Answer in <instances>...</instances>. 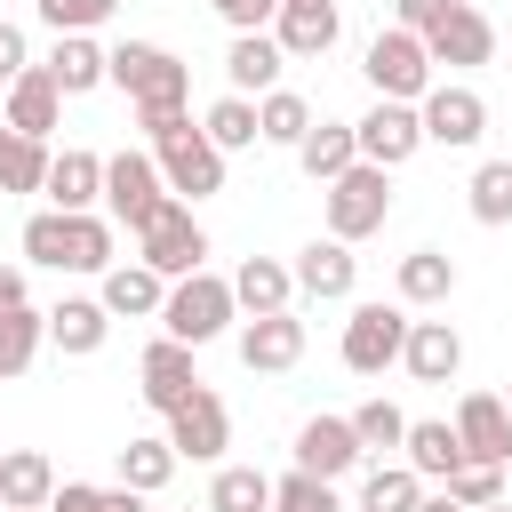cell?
I'll list each match as a JSON object with an SVG mask.
<instances>
[{
  "mask_svg": "<svg viewBox=\"0 0 512 512\" xmlns=\"http://www.w3.org/2000/svg\"><path fill=\"white\" fill-rule=\"evenodd\" d=\"M416 504H424V480L408 464H376L360 480V496H352V512H416Z\"/></svg>",
  "mask_w": 512,
  "mask_h": 512,
  "instance_id": "obj_38",
  "label": "cell"
},
{
  "mask_svg": "<svg viewBox=\"0 0 512 512\" xmlns=\"http://www.w3.org/2000/svg\"><path fill=\"white\" fill-rule=\"evenodd\" d=\"M40 72L56 80V96H88V88H104V48H96V32H64V40L48 48Z\"/></svg>",
  "mask_w": 512,
  "mask_h": 512,
  "instance_id": "obj_28",
  "label": "cell"
},
{
  "mask_svg": "<svg viewBox=\"0 0 512 512\" xmlns=\"http://www.w3.org/2000/svg\"><path fill=\"white\" fill-rule=\"evenodd\" d=\"M360 72H368V88H376L384 104H424V88H432V56H424V40L400 32V24H384V32L368 40Z\"/></svg>",
  "mask_w": 512,
  "mask_h": 512,
  "instance_id": "obj_4",
  "label": "cell"
},
{
  "mask_svg": "<svg viewBox=\"0 0 512 512\" xmlns=\"http://www.w3.org/2000/svg\"><path fill=\"white\" fill-rule=\"evenodd\" d=\"M160 208H168L160 160L152 152H112L104 160V216H112V232H144Z\"/></svg>",
  "mask_w": 512,
  "mask_h": 512,
  "instance_id": "obj_5",
  "label": "cell"
},
{
  "mask_svg": "<svg viewBox=\"0 0 512 512\" xmlns=\"http://www.w3.org/2000/svg\"><path fill=\"white\" fill-rule=\"evenodd\" d=\"M464 208H472V224H512V160H480L472 168V184H464Z\"/></svg>",
  "mask_w": 512,
  "mask_h": 512,
  "instance_id": "obj_37",
  "label": "cell"
},
{
  "mask_svg": "<svg viewBox=\"0 0 512 512\" xmlns=\"http://www.w3.org/2000/svg\"><path fill=\"white\" fill-rule=\"evenodd\" d=\"M0 456H8V440H0Z\"/></svg>",
  "mask_w": 512,
  "mask_h": 512,
  "instance_id": "obj_55",
  "label": "cell"
},
{
  "mask_svg": "<svg viewBox=\"0 0 512 512\" xmlns=\"http://www.w3.org/2000/svg\"><path fill=\"white\" fill-rule=\"evenodd\" d=\"M16 304H32L24 296V264H0V312H16Z\"/></svg>",
  "mask_w": 512,
  "mask_h": 512,
  "instance_id": "obj_50",
  "label": "cell"
},
{
  "mask_svg": "<svg viewBox=\"0 0 512 512\" xmlns=\"http://www.w3.org/2000/svg\"><path fill=\"white\" fill-rule=\"evenodd\" d=\"M104 336H112V312H104L96 296H64V304H48V344H56L64 360H96Z\"/></svg>",
  "mask_w": 512,
  "mask_h": 512,
  "instance_id": "obj_23",
  "label": "cell"
},
{
  "mask_svg": "<svg viewBox=\"0 0 512 512\" xmlns=\"http://www.w3.org/2000/svg\"><path fill=\"white\" fill-rule=\"evenodd\" d=\"M424 56H432V64L472 72V64H488V56H496V24H488L480 8H464V0H448V16L424 32Z\"/></svg>",
  "mask_w": 512,
  "mask_h": 512,
  "instance_id": "obj_15",
  "label": "cell"
},
{
  "mask_svg": "<svg viewBox=\"0 0 512 512\" xmlns=\"http://www.w3.org/2000/svg\"><path fill=\"white\" fill-rule=\"evenodd\" d=\"M24 64H32V48H24V24H0V88H8Z\"/></svg>",
  "mask_w": 512,
  "mask_h": 512,
  "instance_id": "obj_49",
  "label": "cell"
},
{
  "mask_svg": "<svg viewBox=\"0 0 512 512\" xmlns=\"http://www.w3.org/2000/svg\"><path fill=\"white\" fill-rule=\"evenodd\" d=\"M352 144H360V160H368V168H384V176H392L400 160H416V152H424V120H416V104H384V96H376V104L352 120Z\"/></svg>",
  "mask_w": 512,
  "mask_h": 512,
  "instance_id": "obj_10",
  "label": "cell"
},
{
  "mask_svg": "<svg viewBox=\"0 0 512 512\" xmlns=\"http://www.w3.org/2000/svg\"><path fill=\"white\" fill-rule=\"evenodd\" d=\"M136 392H144V408H152V416H176V408H184V400L200 392L192 344H176V336L144 344V360H136Z\"/></svg>",
  "mask_w": 512,
  "mask_h": 512,
  "instance_id": "obj_11",
  "label": "cell"
},
{
  "mask_svg": "<svg viewBox=\"0 0 512 512\" xmlns=\"http://www.w3.org/2000/svg\"><path fill=\"white\" fill-rule=\"evenodd\" d=\"M48 208H64V216H88L96 200H104V160L96 152H80V144H64V152H48Z\"/></svg>",
  "mask_w": 512,
  "mask_h": 512,
  "instance_id": "obj_20",
  "label": "cell"
},
{
  "mask_svg": "<svg viewBox=\"0 0 512 512\" xmlns=\"http://www.w3.org/2000/svg\"><path fill=\"white\" fill-rule=\"evenodd\" d=\"M400 368H408L416 384H448V376L464 368V336H456L448 320H408V344H400Z\"/></svg>",
  "mask_w": 512,
  "mask_h": 512,
  "instance_id": "obj_24",
  "label": "cell"
},
{
  "mask_svg": "<svg viewBox=\"0 0 512 512\" xmlns=\"http://www.w3.org/2000/svg\"><path fill=\"white\" fill-rule=\"evenodd\" d=\"M440 488H448L464 512H480V504H504V464H456Z\"/></svg>",
  "mask_w": 512,
  "mask_h": 512,
  "instance_id": "obj_42",
  "label": "cell"
},
{
  "mask_svg": "<svg viewBox=\"0 0 512 512\" xmlns=\"http://www.w3.org/2000/svg\"><path fill=\"white\" fill-rule=\"evenodd\" d=\"M16 136H32V144H48L56 128H64V96H56V80L40 72V64H24L16 80H8V112H0Z\"/></svg>",
  "mask_w": 512,
  "mask_h": 512,
  "instance_id": "obj_18",
  "label": "cell"
},
{
  "mask_svg": "<svg viewBox=\"0 0 512 512\" xmlns=\"http://www.w3.org/2000/svg\"><path fill=\"white\" fill-rule=\"evenodd\" d=\"M40 344H48V312H32V304L0 312V384H8V376H24V368L40 360Z\"/></svg>",
  "mask_w": 512,
  "mask_h": 512,
  "instance_id": "obj_35",
  "label": "cell"
},
{
  "mask_svg": "<svg viewBox=\"0 0 512 512\" xmlns=\"http://www.w3.org/2000/svg\"><path fill=\"white\" fill-rule=\"evenodd\" d=\"M48 496H56V464L40 448H8L0 456V504L8 512H48Z\"/></svg>",
  "mask_w": 512,
  "mask_h": 512,
  "instance_id": "obj_27",
  "label": "cell"
},
{
  "mask_svg": "<svg viewBox=\"0 0 512 512\" xmlns=\"http://www.w3.org/2000/svg\"><path fill=\"white\" fill-rule=\"evenodd\" d=\"M504 416H512V392H504Z\"/></svg>",
  "mask_w": 512,
  "mask_h": 512,
  "instance_id": "obj_54",
  "label": "cell"
},
{
  "mask_svg": "<svg viewBox=\"0 0 512 512\" xmlns=\"http://www.w3.org/2000/svg\"><path fill=\"white\" fill-rule=\"evenodd\" d=\"M352 440H360V456H368V448L384 456V448L408 440V416H400L392 400H360V408H352Z\"/></svg>",
  "mask_w": 512,
  "mask_h": 512,
  "instance_id": "obj_39",
  "label": "cell"
},
{
  "mask_svg": "<svg viewBox=\"0 0 512 512\" xmlns=\"http://www.w3.org/2000/svg\"><path fill=\"white\" fill-rule=\"evenodd\" d=\"M400 448H408L400 464H408L416 480H448V472L464 464V448H456V424H448V416H408V440H400Z\"/></svg>",
  "mask_w": 512,
  "mask_h": 512,
  "instance_id": "obj_26",
  "label": "cell"
},
{
  "mask_svg": "<svg viewBox=\"0 0 512 512\" xmlns=\"http://www.w3.org/2000/svg\"><path fill=\"white\" fill-rule=\"evenodd\" d=\"M272 512H352V504L336 496V480H312V472H288V480H272Z\"/></svg>",
  "mask_w": 512,
  "mask_h": 512,
  "instance_id": "obj_41",
  "label": "cell"
},
{
  "mask_svg": "<svg viewBox=\"0 0 512 512\" xmlns=\"http://www.w3.org/2000/svg\"><path fill=\"white\" fill-rule=\"evenodd\" d=\"M352 160H360V144H352V120H312V128H304V144H296V168H304L312 184H336Z\"/></svg>",
  "mask_w": 512,
  "mask_h": 512,
  "instance_id": "obj_29",
  "label": "cell"
},
{
  "mask_svg": "<svg viewBox=\"0 0 512 512\" xmlns=\"http://www.w3.org/2000/svg\"><path fill=\"white\" fill-rule=\"evenodd\" d=\"M112 464H120V488H136V496H160V488L176 480V448H168V432H136Z\"/></svg>",
  "mask_w": 512,
  "mask_h": 512,
  "instance_id": "obj_32",
  "label": "cell"
},
{
  "mask_svg": "<svg viewBox=\"0 0 512 512\" xmlns=\"http://www.w3.org/2000/svg\"><path fill=\"white\" fill-rule=\"evenodd\" d=\"M296 296H312V304H344L352 296V280H360V256L344 248V240H312V248H296Z\"/></svg>",
  "mask_w": 512,
  "mask_h": 512,
  "instance_id": "obj_19",
  "label": "cell"
},
{
  "mask_svg": "<svg viewBox=\"0 0 512 512\" xmlns=\"http://www.w3.org/2000/svg\"><path fill=\"white\" fill-rule=\"evenodd\" d=\"M296 472H312V480H344V472H360L352 416H304V424H296Z\"/></svg>",
  "mask_w": 512,
  "mask_h": 512,
  "instance_id": "obj_16",
  "label": "cell"
},
{
  "mask_svg": "<svg viewBox=\"0 0 512 512\" xmlns=\"http://www.w3.org/2000/svg\"><path fill=\"white\" fill-rule=\"evenodd\" d=\"M104 80L128 88V104H184L192 96V64L160 40H120L104 48Z\"/></svg>",
  "mask_w": 512,
  "mask_h": 512,
  "instance_id": "obj_1",
  "label": "cell"
},
{
  "mask_svg": "<svg viewBox=\"0 0 512 512\" xmlns=\"http://www.w3.org/2000/svg\"><path fill=\"white\" fill-rule=\"evenodd\" d=\"M464 8H480V0H464Z\"/></svg>",
  "mask_w": 512,
  "mask_h": 512,
  "instance_id": "obj_56",
  "label": "cell"
},
{
  "mask_svg": "<svg viewBox=\"0 0 512 512\" xmlns=\"http://www.w3.org/2000/svg\"><path fill=\"white\" fill-rule=\"evenodd\" d=\"M272 40H280L288 64H312V56H328V48L344 40V16H336V0H280Z\"/></svg>",
  "mask_w": 512,
  "mask_h": 512,
  "instance_id": "obj_13",
  "label": "cell"
},
{
  "mask_svg": "<svg viewBox=\"0 0 512 512\" xmlns=\"http://www.w3.org/2000/svg\"><path fill=\"white\" fill-rule=\"evenodd\" d=\"M96 304H104L112 320H160V304H168V280H160L152 264H112V272L96 280Z\"/></svg>",
  "mask_w": 512,
  "mask_h": 512,
  "instance_id": "obj_22",
  "label": "cell"
},
{
  "mask_svg": "<svg viewBox=\"0 0 512 512\" xmlns=\"http://www.w3.org/2000/svg\"><path fill=\"white\" fill-rule=\"evenodd\" d=\"M200 136H208L224 160H232V152H248V144H264V136H256V104H248V96H232V88L200 112Z\"/></svg>",
  "mask_w": 512,
  "mask_h": 512,
  "instance_id": "obj_34",
  "label": "cell"
},
{
  "mask_svg": "<svg viewBox=\"0 0 512 512\" xmlns=\"http://www.w3.org/2000/svg\"><path fill=\"white\" fill-rule=\"evenodd\" d=\"M112 8H120V0H40V24L64 40V32H96V24H112Z\"/></svg>",
  "mask_w": 512,
  "mask_h": 512,
  "instance_id": "obj_44",
  "label": "cell"
},
{
  "mask_svg": "<svg viewBox=\"0 0 512 512\" xmlns=\"http://www.w3.org/2000/svg\"><path fill=\"white\" fill-rule=\"evenodd\" d=\"M288 296H296V272H288L280 256H240V272H232V304H240L248 320H264V312H296Z\"/></svg>",
  "mask_w": 512,
  "mask_h": 512,
  "instance_id": "obj_25",
  "label": "cell"
},
{
  "mask_svg": "<svg viewBox=\"0 0 512 512\" xmlns=\"http://www.w3.org/2000/svg\"><path fill=\"white\" fill-rule=\"evenodd\" d=\"M280 64H288V56H280L272 32H232V48H224V80H232V96H248V104L280 88Z\"/></svg>",
  "mask_w": 512,
  "mask_h": 512,
  "instance_id": "obj_21",
  "label": "cell"
},
{
  "mask_svg": "<svg viewBox=\"0 0 512 512\" xmlns=\"http://www.w3.org/2000/svg\"><path fill=\"white\" fill-rule=\"evenodd\" d=\"M0 512H8V504H0Z\"/></svg>",
  "mask_w": 512,
  "mask_h": 512,
  "instance_id": "obj_57",
  "label": "cell"
},
{
  "mask_svg": "<svg viewBox=\"0 0 512 512\" xmlns=\"http://www.w3.org/2000/svg\"><path fill=\"white\" fill-rule=\"evenodd\" d=\"M112 248H120L112 216H96V208H88V216H64V272H96V280H104V272L120 264Z\"/></svg>",
  "mask_w": 512,
  "mask_h": 512,
  "instance_id": "obj_31",
  "label": "cell"
},
{
  "mask_svg": "<svg viewBox=\"0 0 512 512\" xmlns=\"http://www.w3.org/2000/svg\"><path fill=\"white\" fill-rule=\"evenodd\" d=\"M152 160H160V184H168V200H208V192H224V152L200 136V128H176L168 144H152Z\"/></svg>",
  "mask_w": 512,
  "mask_h": 512,
  "instance_id": "obj_9",
  "label": "cell"
},
{
  "mask_svg": "<svg viewBox=\"0 0 512 512\" xmlns=\"http://www.w3.org/2000/svg\"><path fill=\"white\" fill-rule=\"evenodd\" d=\"M200 256H208V232L192 224V208H184V200H168V208L136 232V264H152L160 280H192V272H200Z\"/></svg>",
  "mask_w": 512,
  "mask_h": 512,
  "instance_id": "obj_6",
  "label": "cell"
},
{
  "mask_svg": "<svg viewBox=\"0 0 512 512\" xmlns=\"http://www.w3.org/2000/svg\"><path fill=\"white\" fill-rule=\"evenodd\" d=\"M416 512H464V504H456L448 488H424V504H416Z\"/></svg>",
  "mask_w": 512,
  "mask_h": 512,
  "instance_id": "obj_52",
  "label": "cell"
},
{
  "mask_svg": "<svg viewBox=\"0 0 512 512\" xmlns=\"http://www.w3.org/2000/svg\"><path fill=\"white\" fill-rule=\"evenodd\" d=\"M440 16H448V0H392V24H400V32H416V40H424Z\"/></svg>",
  "mask_w": 512,
  "mask_h": 512,
  "instance_id": "obj_47",
  "label": "cell"
},
{
  "mask_svg": "<svg viewBox=\"0 0 512 512\" xmlns=\"http://www.w3.org/2000/svg\"><path fill=\"white\" fill-rule=\"evenodd\" d=\"M392 288H400V304H448L456 296V256L448 248H408Z\"/></svg>",
  "mask_w": 512,
  "mask_h": 512,
  "instance_id": "obj_30",
  "label": "cell"
},
{
  "mask_svg": "<svg viewBox=\"0 0 512 512\" xmlns=\"http://www.w3.org/2000/svg\"><path fill=\"white\" fill-rule=\"evenodd\" d=\"M168 448H176V464H216V456L232 448V416H224V400H216L208 384L168 416Z\"/></svg>",
  "mask_w": 512,
  "mask_h": 512,
  "instance_id": "obj_12",
  "label": "cell"
},
{
  "mask_svg": "<svg viewBox=\"0 0 512 512\" xmlns=\"http://www.w3.org/2000/svg\"><path fill=\"white\" fill-rule=\"evenodd\" d=\"M400 344H408V312L400 304H352L336 352H344L352 376H384V368H400Z\"/></svg>",
  "mask_w": 512,
  "mask_h": 512,
  "instance_id": "obj_7",
  "label": "cell"
},
{
  "mask_svg": "<svg viewBox=\"0 0 512 512\" xmlns=\"http://www.w3.org/2000/svg\"><path fill=\"white\" fill-rule=\"evenodd\" d=\"M136 128H144V144H168L176 128H192V112L184 104H136Z\"/></svg>",
  "mask_w": 512,
  "mask_h": 512,
  "instance_id": "obj_46",
  "label": "cell"
},
{
  "mask_svg": "<svg viewBox=\"0 0 512 512\" xmlns=\"http://www.w3.org/2000/svg\"><path fill=\"white\" fill-rule=\"evenodd\" d=\"M416 120H424V144H448V152H472L488 136V104L464 80H432L424 104H416Z\"/></svg>",
  "mask_w": 512,
  "mask_h": 512,
  "instance_id": "obj_8",
  "label": "cell"
},
{
  "mask_svg": "<svg viewBox=\"0 0 512 512\" xmlns=\"http://www.w3.org/2000/svg\"><path fill=\"white\" fill-rule=\"evenodd\" d=\"M296 360H304V320L296 312H264V320L240 328V368L248 376H288Z\"/></svg>",
  "mask_w": 512,
  "mask_h": 512,
  "instance_id": "obj_17",
  "label": "cell"
},
{
  "mask_svg": "<svg viewBox=\"0 0 512 512\" xmlns=\"http://www.w3.org/2000/svg\"><path fill=\"white\" fill-rule=\"evenodd\" d=\"M304 128H312V104H304L296 88H272V96H256V136H264V144L296 152V144H304Z\"/></svg>",
  "mask_w": 512,
  "mask_h": 512,
  "instance_id": "obj_36",
  "label": "cell"
},
{
  "mask_svg": "<svg viewBox=\"0 0 512 512\" xmlns=\"http://www.w3.org/2000/svg\"><path fill=\"white\" fill-rule=\"evenodd\" d=\"M456 448H464V464H512L504 392H464V400H456Z\"/></svg>",
  "mask_w": 512,
  "mask_h": 512,
  "instance_id": "obj_14",
  "label": "cell"
},
{
  "mask_svg": "<svg viewBox=\"0 0 512 512\" xmlns=\"http://www.w3.org/2000/svg\"><path fill=\"white\" fill-rule=\"evenodd\" d=\"M104 512H144V496H136V488H120V480H112V488H104Z\"/></svg>",
  "mask_w": 512,
  "mask_h": 512,
  "instance_id": "obj_51",
  "label": "cell"
},
{
  "mask_svg": "<svg viewBox=\"0 0 512 512\" xmlns=\"http://www.w3.org/2000/svg\"><path fill=\"white\" fill-rule=\"evenodd\" d=\"M232 32H272V16H280V0H208Z\"/></svg>",
  "mask_w": 512,
  "mask_h": 512,
  "instance_id": "obj_45",
  "label": "cell"
},
{
  "mask_svg": "<svg viewBox=\"0 0 512 512\" xmlns=\"http://www.w3.org/2000/svg\"><path fill=\"white\" fill-rule=\"evenodd\" d=\"M328 192V240H368V232H384V216H392V176L384 168H368V160H352L336 184H320Z\"/></svg>",
  "mask_w": 512,
  "mask_h": 512,
  "instance_id": "obj_3",
  "label": "cell"
},
{
  "mask_svg": "<svg viewBox=\"0 0 512 512\" xmlns=\"http://www.w3.org/2000/svg\"><path fill=\"white\" fill-rule=\"evenodd\" d=\"M24 264H48V272H64V208H40V216H24Z\"/></svg>",
  "mask_w": 512,
  "mask_h": 512,
  "instance_id": "obj_43",
  "label": "cell"
},
{
  "mask_svg": "<svg viewBox=\"0 0 512 512\" xmlns=\"http://www.w3.org/2000/svg\"><path fill=\"white\" fill-rule=\"evenodd\" d=\"M200 512H272V472H256V464H216Z\"/></svg>",
  "mask_w": 512,
  "mask_h": 512,
  "instance_id": "obj_33",
  "label": "cell"
},
{
  "mask_svg": "<svg viewBox=\"0 0 512 512\" xmlns=\"http://www.w3.org/2000/svg\"><path fill=\"white\" fill-rule=\"evenodd\" d=\"M240 320V304H232V280H216V272H192V280H168V304H160V336H176V344H216L224 328Z\"/></svg>",
  "mask_w": 512,
  "mask_h": 512,
  "instance_id": "obj_2",
  "label": "cell"
},
{
  "mask_svg": "<svg viewBox=\"0 0 512 512\" xmlns=\"http://www.w3.org/2000/svg\"><path fill=\"white\" fill-rule=\"evenodd\" d=\"M48 512H104V488H96V480H56Z\"/></svg>",
  "mask_w": 512,
  "mask_h": 512,
  "instance_id": "obj_48",
  "label": "cell"
},
{
  "mask_svg": "<svg viewBox=\"0 0 512 512\" xmlns=\"http://www.w3.org/2000/svg\"><path fill=\"white\" fill-rule=\"evenodd\" d=\"M40 184H48V144L8 136L0 144V192H40Z\"/></svg>",
  "mask_w": 512,
  "mask_h": 512,
  "instance_id": "obj_40",
  "label": "cell"
},
{
  "mask_svg": "<svg viewBox=\"0 0 512 512\" xmlns=\"http://www.w3.org/2000/svg\"><path fill=\"white\" fill-rule=\"evenodd\" d=\"M480 512H512V504H480Z\"/></svg>",
  "mask_w": 512,
  "mask_h": 512,
  "instance_id": "obj_53",
  "label": "cell"
}]
</instances>
